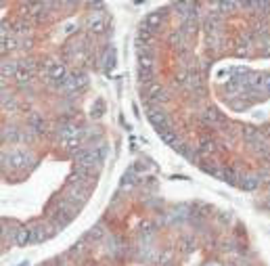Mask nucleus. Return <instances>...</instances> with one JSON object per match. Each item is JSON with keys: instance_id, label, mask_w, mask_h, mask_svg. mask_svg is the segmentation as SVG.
I'll return each mask as SVG.
<instances>
[{"instance_id": "nucleus-1", "label": "nucleus", "mask_w": 270, "mask_h": 266, "mask_svg": "<svg viewBox=\"0 0 270 266\" xmlns=\"http://www.w3.org/2000/svg\"><path fill=\"white\" fill-rule=\"evenodd\" d=\"M29 239V231H25V229H21L19 233H17V243H25Z\"/></svg>"}, {"instance_id": "nucleus-2", "label": "nucleus", "mask_w": 270, "mask_h": 266, "mask_svg": "<svg viewBox=\"0 0 270 266\" xmlns=\"http://www.w3.org/2000/svg\"><path fill=\"white\" fill-rule=\"evenodd\" d=\"M63 73H65V69H63V65H55V67L51 69V75H53V78H61Z\"/></svg>"}]
</instances>
